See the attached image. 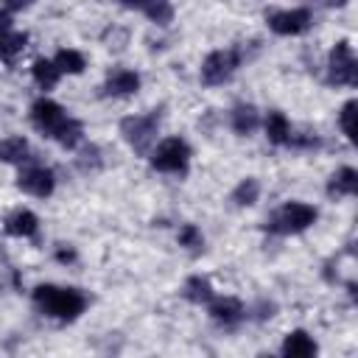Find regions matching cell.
<instances>
[{"label": "cell", "instance_id": "1", "mask_svg": "<svg viewBox=\"0 0 358 358\" xmlns=\"http://www.w3.org/2000/svg\"><path fill=\"white\" fill-rule=\"evenodd\" d=\"M34 305L56 319V322H73L84 313L87 296L78 288H64V285H36L34 288Z\"/></svg>", "mask_w": 358, "mask_h": 358}, {"label": "cell", "instance_id": "2", "mask_svg": "<svg viewBox=\"0 0 358 358\" xmlns=\"http://www.w3.org/2000/svg\"><path fill=\"white\" fill-rule=\"evenodd\" d=\"M313 221H316V207L305 201H285L268 215L266 229L274 235H296V232H305Z\"/></svg>", "mask_w": 358, "mask_h": 358}, {"label": "cell", "instance_id": "3", "mask_svg": "<svg viewBox=\"0 0 358 358\" xmlns=\"http://www.w3.org/2000/svg\"><path fill=\"white\" fill-rule=\"evenodd\" d=\"M243 62V53L241 48H227V50H213L204 62H201V81L215 87V84H224L235 76V70L241 67Z\"/></svg>", "mask_w": 358, "mask_h": 358}, {"label": "cell", "instance_id": "4", "mask_svg": "<svg viewBox=\"0 0 358 358\" xmlns=\"http://www.w3.org/2000/svg\"><path fill=\"white\" fill-rule=\"evenodd\" d=\"M157 131H159V115H157V112L131 115V117H123V123H120L123 140H126L134 151H140V154L151 148V143L157 140Z\"/></svg>", "mask_w": 358, "mask_h": 358}, {"label": "cell", "instance_id": "5", "mask_svg": "<svg viewBox=\"0 0 358 358\" xmlns=\"http://www.w3.org/2000/svg\"><path fill=\"white\" fill-rule=\"evenodd\" d=\"M190 162V145L182 137H168L151 151V165L162 173H185Z\"/></svg>", "mask_w": 358, "mask_h": 358}, {"label": "cell", "instance_id": "6", "mask_svg": "<svg viewBox=\"0 0 358 358\" xmlns=\"http://www.w3.org/2000/svg\"><path fill=\"white\" fill-rule=\"evenodd\" d=\"M327 81L336 87H352L358 84V62L355 53L350 48V42H336V48L330 50L327 59Z\"/></svg>", "mask_w": 358, "mask_h": 358}, {"label": "cell", "instance_id": "7", "mask_svg": "<svg viewBox=\"0 0 358 358\" xmlns=\"http://www.w3.org/2000/svg\"><path fill=\"white\" fill-rule=\"evenodd\" d=\"M313 25V14L308 8H285L268 14V28L280 36H299Z\"/></svg>", "mask_w": 358, "mask_h": 358}, {"label": "cell", "instance_id": "8", "mask_svg": "<svg viewBox=\"0 0 358 358\" xmlns=\"http://www.w3.org/2000/svg\"><path fill=\"white\" fill-rule=\"evenodd\" d=\"M70 115L64 112V106H59L56 101H50V98H39V101H34V106H31V120H34V126L45 134V137H50L53 140V134L62 129V123L67 120Z\"/></svg>", "mask_w": 358, "mask_h": 358}, {"label": "cell", "instance_id": "9", "mask_svg": "<svg viewBox=\"0 0 358 358\" xmlns=\"http://www.w3.org/2000/svg\"><path fill=\"white\" fill-rule=\"evenodd\" d=\"M17 187L25 190V193H31V196H36V199H45V196L53 193L56 176L45 165H25L20 171V176H17Z\"/></svg>", "mask_w": 358, "mask_h": 358}, {"label": "cell", "instance_id": "10", "mask_svg": "<svg viewBox=\"0 0 358 358\" xmlns=\"http://www.w3.org/2000/svg\"><path fill=\"white\" fill-rule=\"evenodd\" d=\"M246 316V308L235 299V296H218L210 299V319L221 327H235L241 319Z\"/></svg>", "mask_w": 358, "mask_h": 358}, {"label": "cell", "instance_id": "11", "mask_svg": "<svg viewBox=\"0 0 358 358\" xmlns=\"http://www.w3.org/2000/svg\"><path fill=\"white\" fill-rule=\"evenodd\" d=\"M3 229H6L8 235H14V238H31V235H36V229H39V218H36V213H31V210H25V207H17V210H11V213L6 215Z\"/></svg>", "mask_w": 358, "mask_h": 358}, {"label": "cell", "instance_id": "12", "mask_svg": "<svg viewBox=\"0 0 358 358\" xmlns=\"http://www.w3.org/2000/svg\"><path fill=\"white\" fill-rule=\"evenodd\" d=\"M103 90H106V95H115V98L134 95L140 90V76L134 70H115V73H109Z\"/></svg>", "mask_w": 358, "mask_h": 358}, {"label": "cell", "instance_id": "13", "mask_svg": "<svg viewBox=\"0 0 358 358\" xmlns=\"http://www.w3.org/2000/svg\"><path fill=\"white\" fill-rule=\"evenodd\" d=\"M355 190H358V171L350 168V165L338 168V171L330 176V182H327V193H330L333 199L355 196Z\"/></svg>", "mask_w": 358, "mask_h": 358}, {"label": "cell", "instance_id": "14", "mask_svg": "<svg viewBox=\"0 0 358 358\" xmlns=\"http://www.w3.org/2000/svg\"><path fill=\"white\" fill-rule=\"evenodd\" d=\"M282 355L285 358H310V355H316V341L305 330H294L282 341Z\"/></svg>", "mask_w": 358, "mask_h": 358}, {"label": "cell", "instance_id": "15", "mask_svg": "<svg viewBox=\"0 0 358 358\" xmlns=\"http://www.w3.org/2000/svg\"><path fill=\"white\" fill-rule=\"evenodd\" d=\"M25 48H28V34L14 31V28L6 31V34H0V59L6 64H14L25 53Z\"/></svg>", "mask_w": 358, "mask_h": 358}, {"label": "cell", "instance_id": "16", "mask_svg": "<svg viewBox=\"0 0 358 358\" xmlns=\"http://www.w3.org/2000/svg\"><path fill=\"white\" fill-rule=\"evenodd\" d=\"M263 129H266V137L268 143L274 145H288V137H291V123L282 112H268L266 120H263Z\"/></svg>", "mask_w": 358, "mask_h": 358}, {"label": "cell", "instance_id": "17", "mask_svg": "<svg viewBox=\"0 0 358 358\" xmlns=\"http://www.w3.org/2000/svg\"><path fill=\"white\" fill-rule=\"evenodd\" d=\"M28 140L25 137H6L0 140V162H8V165H22L28 162Z\"/></svg>", "mask_w": 358, "mask_h": 358}, {"label": "cell", "instance_id": "18", "mask_svg": "<svg viewBox=\"0 0 358 358\" xmlns=\"http://www.w3.org/2000/svg\"><path fill=\"white\" fill-rule=\"evenodd\" d=\"M260 126V112L252 103H238L232 109V129L238 134H252Z\"/></svg>", "mask_w": 358, "mask_h": 358}, {"label": "cell", "instance_id": "19", "mask_svg": "<svg viewBox=\"0 0 358 358\" xmlns=\"http://www.w3.org/2000/svg\"><path fill=\"white\" fill-rule=\"evenodd\" d=\"M185 296L190 299V302H196V305H201V302H210L215 294H213V282L207 280V277H201V274H193V277H187L185 280Z\"/></svg>", "mask_w": 358, "mask_h": 358}, {"label": "cell", "instance_id": "20", "mask_svg": "<svg viewBox=\"0 0 358 358\" xmlns=\"http://www.w3.org/2000/svg\"><path fill=\"white\" fill-rule=\"evenodd\" d=\"M31 76H34V81L42 87V90H50V87H56V81H59V67L53 64V59H36L34 62V67H31Z\"/></svg>", "mask_w": 358, "mask_h": 358}, {"label": "cell", "instance_id": "21", "mask_svg": "<svg viewBox=\"0 0 358 358\" xmlns=\"http://www.w3.org/2000/svg\"><path fill=\"white\" fill-rule=\"evenodd\" d=\"M53 64L59 67V73H67V76H78V73L87 67L84 56H81L78 50H73V48L59 50V53H56V59H53Z\"/></svg>", "mask_w": 358, "mask_h": 358}, {"label": "cell", "instance_id": "22", "mask_svg": "<svg viewBox=\"0 0 358 358\" xmlns=\"http://www.w3.org/2000/svg\"><path fill=\"white\" fill-rule=\"evenodd\" d=\"M81 137H84V129H81V123L73 120V117H67V120L62 123V129L53 134V140H56L62 148H76V145L81 143Z\"/></svg>", "mask_w": 358, "mask_h": 358}, {"label": "cell", "instance_id": "23", "mask_svg": "<svg viewBox=\"0 0 358 358\" xmlns=\"http://www.w3.org/2000/svg\"><path fill=\"white\" fill-rule=\"evenodd\" d=\"M257 196H260V182H257V179H243V182L232 190V201H235L238 207H252V204L257 201Z\"/></svg>", "mask_w": 358, "mask_h": 358}, {"label": "cell", "instance_id": "24", "mask_svg": "<svg viewBox=\"0 0 358 358\" xmlns=\"http://www.w3.org/2000/svg\"><path fill=\"white\" fill-rule=\"evenodd\" d=\"M143 11H145V17H148L151 22H157V25H168V22L173 20V8H171L168 0H148V3L143 6Z\"/></svg>", "mask_w": 358, "mask_h": 358}, {"label": "cell", "instance_id": "25", "mask_svg": "<svg viewBox=\"0 0 358 358\" xmlns=\"http://www.w3.org/2000/svg\"><path fill=\"white\" fill-rule=\"evenodd\" d=\"M179 246H185V249H190V252H199V249L204 246L201 229H199L196 224H185V227L179 229Z\"/></svg>", "mask_w": 358, "mask_h": 358}, {"label": "cell", "instance_id": "26", "mask_svg": "<svg viewBox=\"0 0 358 358\" xmlns=\"http://www.w3.org/2000/svg\"><path fill=\"white\" fill-rule=\"evenodd\" d=\"M352 120H355V101H347L344 106H341V112H338V123H341V131L352 140L355 137V126H352Z\"/></svg>", "mask_w": 358, "mask_h": 358}, {"label": "cell", "instance_id": "27", "mask_svg": "<svg viewBox=\"0 0 358 358\" xmlns=\"http://www.w3.org/2000/svg\"><path fill=\"white\" fill-rule=\"evenodd\" d=\"M101 151L95 148V145H90V148H84L81 154H78V168L81 171H95L98 165H101V157H98Z\"/></svg>", "mask_w": 358, "mask_h": 358}, {"label": "cell", "instance_id": "28", "mask_svg": "<svg viewBox=\"0 0 358 358\" xmlns=\"http://www.w3.org/2000/svg\"><path fill=\"white\" fill-rule=\"evenodd\" d=\"M56 260H59V263H73V260H76V252H73L70 246H59V249H56Z\"/></svg>", "mask_w": 358, "mask_h": 358}, {"label": "cell", "instance_id": "29", "mask_svg": "<svg viewBox=\"0 0 358 358\" xmlns=\"http://www.w3.org/2000/svg\"><path fill=\"white\" fill-rule=\"evenodd\" d=\"M34 0H3V6L8 8V11H22V8H28Z\"/></svg>", "mask_w": 358, "mask_h": 358}, {"label": "cell", "instance_id": "30", "mask_svg": "<svg viewBox=\"0 0 358 358\" xmlns=\"http://www.w3.org/2000/svg\"><path fill=\"white\" fill-rule=\"evenodd\" d=\"M6 31H11V14H8V8H0V34H6Z\"/></svg>", "mask_w": 358, "mask_h": 358}, {"label": "cell", "instance_id": "31", "mask_svg": "<svg viewBox=\"0 0 358 358\" xmlns=\"http://www.w3.org/2000/svg\"><path fill=\"white\" fill-rule=\"evenodd\" d=\"M120 3H123V6H129V8H143L148 0H120Z\"/></svg>", "mask_w": 358, "mask_h": 358}, {"label": "cell", "instance_id": "32", "mask_svg": "<svg viewBox=\"0 0 358 358\" xmlns=\"http://www.w3.org/2000/svg\"><path fill=\"white\" fill-rule=\"evenodd\" d=\"M324 3H327V6H347L350 0H324Z\"/></svg>", "mask_w": 358, "mask_h": 358}]
</instances>
